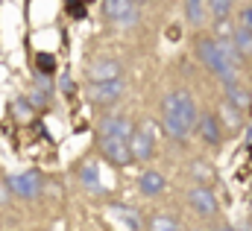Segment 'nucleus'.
<instances>
[{"instance_id": "f257e3e1", "label": "nucleus", "mask_w": 252, "mask_h": 231, "mask_svg": "<svg viewBox=\"0 0 252 231\" xmlns=\"http://www.w3.org/2000/svg\"><path fill=\"white\" fill-rule=\"evenodd\" d=\"M199 120L196 112V103L188 91H173L170 97H164L161 103V123H164V132L176 141H185L193 129V123Z\"/></svg>"}, {"instance_id": "4be33fe9", "label": "nucleus", "mask_w": 252, "mask_h": 231, "mask_svg": "<svg viewBox=\"0 0 252 231\" xmlns=\"http://www.w3.org/2000/svg\"><path fill=\"white\" fill-rule=\"evenodd\" d=\"M85 12H88L85 3H67V15L70 18H85Z\"/></svg>"}, {"instance_id": "6ab92c4d", "label": "nucleus", "mask_w": 252, "mask_h": 231, "mask_svg": "<svg viewBox=\"0 0 252 231\" xmlns=\"http://www.w3.org/2000/svg\"><path fill=\"white\" fill-rule=\"evenodd\" d=\"M53 67H56V61H53L50 53H38V70H41V73H50Z\"/></svg>"}, {"instance_id": "20e7f679", "label": "nucleus", "mask_w": 252, "mask_h": 231, "mask_svg": "<svg viewBox=\"0 0 252 231\" xmlns=\"http://www.w3.org/2000/svg\"><path fill=\"white\" fill-rule=\"evenodd\" d=\"M100 152H103L106 161L115 164V167H126V164H132V155H129L126 141H118V138H100Z\"/></svg>"}, {"instance_id": "0eeeda50", "label": "nucleus", "mask_w": 252, "mask_h": 231, "mask_svg": "<svg viewBox=\"0 0 252 231\" xmlns=\"http://www.w3.org/2000/svg\"><path fill=\"white\" fill-rule=\"evenodd\" d=\"M9 187L21 196V199H35L38 196V190H41V178H38V173H18L9 178Z\"/></svg>"}, {"instance_id": "412c9836", "label": "nucleus", "mask_w": 252, "mask_h": 231, "mask_svg": "<svg viewBox=\"0 0 252 231\" xmlns=\"http://www.w3.org/2000/svg\"><path fill=\"white\" fill-rule=\"evenodd\" d=\"M115 211H118V214H124V217H126V223H129V229H132V231H138V229H141V220H138V217H135L132 211H124V208H115Z\"/></svg>"}, {"instance_id": "f03ea898", "label": "nucleus", "mask_w": 252, "mask_h": 231, "mask_svg": "<svg viewBox=\"0 0 252 231\" xmlns=\"http://www.w3.org/2000/svg\"><path fill=\"white\" fill-rule=\"evenodd\" d=\"M196 56H199V61H202L211 73H217L226 85L238 82V70H235V67H229V64L220 58L217 47H214V38H199V41H196Z\"/></svg>"}, {"instance_id": "423d86ee", "label": "nucleus", "mask_w": 252, "mask_h": 231, "mask_svg": "<svg viewBox=\"0 0 252 231\" xmlns=\"http://www.w3.org/2000/svg\"><path fill=\"white\" fill-rule=\"evenodd\" d=\"M135 132L132 120L124 115H115V117H106L100 123V138H118V141H129V135Z\"/></svg>"}, {"instance_id": "2eb2a0df", "label": "nucleus", "mask_w": 252, "mask_h": 231, "mask_svg": "<svg viewBox=\"0 0 252 231\" xmlns=\"http://www.w3.org/2000/svg\"><path fill=\"white\" fill-rule=\"evenodd\" d=\"M185 18H188V24H193V27H202L205 24V3L202 0H188L185 3Z\"/></svg>"}, {"instance_id": "6e6552de", "label": "nucleus", "mask_w": 252, "mask_h": 231, "mask_svg": "<svg viewBox=\"0 0 252 231\" xmlns=\"http://www.w3.org/2000/svg\"><path fill=\"white\" fill-rule=\"evenodd\" d=\"M188 205L196 211V214H202V217H211V214L217 211V196L211 193V187H190Z\"/></svg>"}, {"instance_id": "a211bd4d", "label": "nucleus", "mask_w": 252, "mask_h": 231, "mask_svg": "<svg viewBox=\"0 0 252 231\" xmlns=\"http://www.w3.org/2000/svg\"><path fill=\"white\" fill-rule=\"evenodd\" d=\"M205 12H211L217 21H226L232 12V3L229 0H211V3H205Z\"/></svg>"}, {"instance_id": "9d476101", "label": "nucleus", "mask_w": 252, "mask_h": 231, "mask_svg": "<svg viewBox=\"0 0 252 231\" xmlns=\"http://www.w3.org/2000/svg\"><path fill=\"white\" fill-rule=\"evenodd\" d=\"M199 135L208 146H220L223 144V123L217 115H202L199 117Z\"/></svg>"}, {"instance_id": "f8f14e48", "label": "nucleus", "mask_w": 252, "mask_h": 231, "mask_svg": "<svg viewBox=\"0 0 252 231\" xmlns=\"http://www.w3.org/2000/svg\"><path fill=\"white\" fill-rule=\"evenodd\" d=\"M226 97H229V106L235 109V112H247L250 109V91L244 88V85H238V82H232V85H226Z\"/></svg>"}, {"instance_id": "ddd939ff", "label": "nucleus", "mask_w": 252, "mask_h": 231, "mask_svg": "<svg viewBox=\"0 0 252 231\" xmlns=\"http://www.w3.org/2000/svg\"><path fill=\"white\" fill-rule=\"evenodd\" d=\"M138 187H141V193L156 196V193H161V190H164V175H161V173H144V175H141V181H138Z\"/></svg>"}, {"instance_id": "5701e85b", "label": "nucleus", "mask_w": 252, "mask_h": 231, "mask_svg": "<svg viewBox=\"0 0 252 231\" xmlns=\"http://www.w3.org/2000/svg\"><path fill=\"white\" fill-rule=\"evenodd\" d=\"M241 29H252V9L244 6V15H241Z\"/></svg>"}, {"instance_id": "393cba45", "label": "nucleus", "mask_w": 252, "mask_h": 231, "mask_svg": "<svg viewBox=\"0 0 252 231\" xmlns=\"http://www.w3.org/2000/svg\"><path fill=\"white\" fill-rule=\"evenodd\" d=\"M0 205H6V190H3V184H0Z\"/></svg>"}, {"instance_id": "1a4fd4ad", "label": "nucleus", "mask_w": 252, "mask_h": 231, "mask_svg": "<svg viewBox=\"0 0 252 231\" xmlns=\"http://www.w3.org/2000/svg\"><path fill=\"white\" fill-rule=\"evenodd\" d=\"M88 76L91 82H112V79H124V70L115 58H100L88 67Z\"/></svg>"}, {"instance_id": "dca6fc26", "label": "nucleus", "mask_w": 252, "mask_h": 231, "mask_svg": "<svg viewBox=\"0 0 252 231\" xmlns=\"http://www.w3.org/2000/svg\"><path fill=\"white\" fill-rule=\"evenodd\" d=\"M232 44H235V50L241 53V56L247 58L250 56V50H252V29H235V35H232Z\"/></svg>"}, {"instance_id": "aec40b11", "label": "nucleus", "mask_w": 252, "mask_h": 231, "mask_svg": "<svg viewBox=\"0 0 252 231\" xmlns=\"http://www.w3.org/2000/svg\"><path fill=\"white\" fill-rule=\"evenodd\" d=\"M214 29H217V41H220V38H232V35H235V29L229 27V18H226V21H217V27H214Z\"/></svg>"}, {"instance_id": "f3484780", "label": "nucleus", "mask_w": 252, "mask_h": 231, "mask_svg": "<svg viewBox=\"0 0 252 231\" xmlns=\"http://www.w3.org/2000/svg\"><path fill=\"white\" fill-rule=\"evenodd\" d=\"M147 229H150V231H182V229H179V220H176V217H170V214H158V217H153Z\"/></svg>"}, {"instance_id": "a878e982", "label": "nucleus", "mask_w": 252, "mask_h": 231, "mask_svg": "<svg viewBox=\"0 0 252 231\" xmlns=\"http://www.w3.org/2000/svg\"><path fill=\"white\" fill-rule=\"evenodd\" d=\"M220 231H235V229H232V226H223V229H220Z\"/></svg>"}, {"instance_id": "9b49d317", "label": "nucleus", "mask_w": 252, "mask_h": 231, "mask_svg": "<svg viewBox=\"0 0 252 231\" xmlns=\"http://www.w3.org/2000/svg\"><path fill=\"white\" fill-rule=\"evenodd\" d=\"M91 100L94 103H115L124 94V79H112V82H94L91 85Z\"/></svg>"}, {"instance_id": "39448f33", "label": "nucleus", "mask_w": 252, "mask_h": 231, "mask_svg": "<svg viewBox=\"0 0 252 231\" xmlns=\"http://www.w3.org/2000/svg\"><path fill=\"white\" fill-rule=\"evenodd\" d=\"M103 9H106V15H109L115 24L129 27V24H135V21H138V6H135V3H129V0H106V3H103Z\"/></svg>"}, {"instance_id": "7ed1b4c3", "label": "nucleus", "mask_w": 252, "mask_h": 231, "mask_svg": "<svg viewBox=\"0 0 252 231\" xmlns=\"http://www.w3.org/2000/svg\"><path fill=\"white\" fill-rule=\"evenodd\" d=\"M126 146H129L132 161H150V158H153V135H150V129H147V126H144V129H135V132L129 135Z\"/></svg>"}, {"instance_id": "4468645a", "label": "nucleus", "mask_w": 252, "mask_h": 231, "mask_svg": "<svg viewBox=\"0 0 252 231\" xmlns=\"http://www.w3.org/2000/svg\"><path fill=\"white\" fill-rule=\"evenodd\" d=\"M79 178H82V184L88 187V190H94V193H100L103 190V184H100V173H97V164H82L79 167Z\"/></svg>"}, {"instance_id": "b1692460", "label": "nucleus", "mask_w": 252, "mask_h": 231, "mask_svg": "<svg viewBox=\"0 0 252 231\" xmlns=\"http://www.w3.org/2000/svg\"><path fill=\"white\" fill-rule=\"evenodd\" d=\"M62 91H64V94H70V91H73V85H70V76H62Z\"/></svg>"}]
</instances>
